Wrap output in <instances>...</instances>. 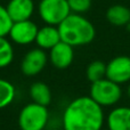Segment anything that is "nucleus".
<instances>
[{
    "label": "nucleus",
    "instance_id": "obj_9",
    "mask_svg": "<svg viewBox=\"0 0 130 130\" xmlns=\"http://www.w3.org/2000/svg\"><path fill=\"white\" fill-rule=\"evenodd\" d=\"M49 62L54 65L56 69L64 70L67 69L74 59V48L69 43L61 41L55 47L49 50L48 55Z\"/></svg>",
    "mask_w": 130,
    "mask_h": 130
},
{
    "label": "nucleus",
    "instance_id": "obj_15",
    "mask_svg": "<svg viewBox=\"0 0 130 130\" xmlns=\"http://www.w3.org/2000/svg\"><path fill=\"white\" fill-rule=\"evenodd\" d=\"M16 97V88L10 81L0 78V108L9 106Z\"/></svg>",
    "mask_w": 130,
    "mask_h": 130
},
{
    "label": "nucleus",
    "instance_id": "obj_6",
    "mask_svg": "<svg viewBox=\"0 0 130 130\" xmlns=\"http://www.w3.org/2000/svg\"><path fill=\"white\" fill-rule=\"evenodd\" d=\"M106 78L120 86L130 82V56L120 55L106 64Z\"/></svg>",
    "mask_w": 130,
    "mask_h": 130
},
{
    "label": "nucleus",
    "instance_id": "obj_12",
    "mask_svg": "<svg viewBox=\"0 0 130 130\" xmlns=\"http://www.w3.org/2000/svg\"><path fill=\"white\" fill-rule=\"evenodd\" d=\"M61 41L58 26L46 24L42 27H39L36 38V43L38 45V48H41L43 50H50Z\"/></svg>",
    "mask_w": 130,
    "mask_h": 130
},
{
    "label": "nucleus",
    "instance_id": "obj_17",
    "mask_svg": "<svg viewBox=\"0 0 130 130\" xmlns=\"http://www.w3.org/2000/svg\"><path fill=\"white\" fill-rule=\"evenodd\" d=\"M86 75L90 82H96L106 78V63L102 61H94L87 66Z\"/></svg>",
    "mask_w": 130,
    "mask_h": 130
},
{
    "label": "nucleus",
    "instance_id": "obj_16",
    "mask_svg": "<svg viewBox=\"0 0 130 130\" xmlns=\"http://www.w3.org/2000/svg\"><path fill=\"white\" fill-rule=\"evenodd\" d=\"M14 59V48L6 37H0V69L9 66Z\"/></svg>",
    "mask_w": 130,
    "mask_h": 130
},
{
    "label": "nucleus",
    "instance_id": "obj_14",
    "mask_svg": "<svg viewBox=\"0 0 130 130\" xmlns=\"http://www.w3.org/2000/svg\"><path fill=\"white\" fill-rule=\"evenodd\" d=\"M30 97L32 102L37 104H40L43 106H48L52 102V90L45 82H34L30 87Z\"/></svg>",
    "mask_w": 130,
    "mask_h": 130
},
{
    "label": "nucleus",
    "instance_id": "obj_20",
    "mask_svg": "<svg viewBox=\"0 0 130 130\" xmlns=\"http://www.w3.org/2000/svg\"><path fill=\"white\" fill-rule=\"evenodd\" d=\"M127 95H128V97L130 99V82L128 83V87H127Z\"/></svg>",
    "mask_w": 130,
    "mask_h": 130
},
{
    "label": "nucleus",
    "instance_id": "obj_1",
    "mask_svg": "<svg viewBox=\"0 0 130 130\" xmlns=\"http://www.w3.org/2000/svg\"><path fill=\"white\" fill-rule=\"evenodd\" d=\"M105 113L90 96H81L70 102L62 115L64 130H102Z\"/></svg>",
    "mask_w": 130,
    "mask_h": 130
},
{
    "label": "nucleus",
    "instance_id": "obj_8",
    "mask_svg": "<svg viewBox=\"0 0 130 130\" xmlns=\"http://www.w3.org/2000/svg\"><path fill=\"white\" fill-rule=\"evenodd\" d=\"M48 55L41 48H33L24 55L21 63L22 73L26 76H36L48 63Z\"/></svg>",
    "mask_w": 130,
    "mask_h": 130
},
{
    "label": "nucleus",
    "instance_id": "obj_2",
    "mask_svg": "<svg viewBox=\"0 0 130 130\" xmlns=\"http://www.w3.org/2000/svg\"><path fill=\"white\" fill-rule=\"evenodd\" d=\"M61 40L72 47L90 43L96 37V29L89 20L80 14L71 13L58 25Z\"/></svg>",
    "mask_w": 130,
    "mask_h": 130
},
{
    "label": "nucleus",
    "instance_id": "obj_13",
    "mask_svg": "<svg viewBox=\"0 0 130 130\" xmlns=\"http://www.w3.org/2000/svg\"><path fill=\"white\" fill-rule=\"evenodd\" d=\"M106 20L114 26H127L130 23V8L124 5H113L106 10Z\"/></svg>",
    "mask_w": 130,
    "mask_h": 130
},
{
    "label": "nucleus",
    "instance_id": "obj_19",
    "mask_svg": "<svg viewBox=\"0 0 130 130\" xmlns=\"http://www.w3.org/2000/svg\"><path fill=\"white\" fill-rule=\"evenodd\" d=\"M71 13L82 14L87 13L91 7V0H67Z\"/></svg>",
    "mask_w": 130,
    "mask_h": 130
},
{
    "label": "nucleus",
    "instance_id": "obj_7",
    "mask_svg": "<svg viewBox=\"0 0 130 130\" xmlns=\"http://www.w3.org/2000/svg\"><path fill=\"white\" fill-rule=\"evenodd\" d=\"M38 30L39 27L31 20L14 22L8 37L16 45L26 46L32 42H36Z\"/></svg>",
    "mask_w": 130,
    "mask_h": 130
},
{
    "label": "nucleus",
    "instance_id": "obj_5",
    "mask_svg": "<svg viewBox=\"0 0 130 130\" xmlns=\"http://www.w3.org/2000/svg\"><path fill=\"white\" fill-rule=\"evenodd\" d=\"M38 13L45 24L58 26L71 14L67 0H40Z\"/></svg>",
    "mask_w": 130,
    "mask_h": 130
},
{
    "label": "nucleus",
    "instance_id": "obj_4",
    "mask_svg": "<svg viewBox=\"0 0 130 130\" xmlns=\"http://www.w3.org/2000/svg\"><path fill=\"white\" fill-rule=\"evenodd\" d=\"M49 122L47 106L37 103L26 104L18 115V126L21 130H45Z\"/></svg>",
    "mask_w": 130,
    "mask_h": 130
},
{
    "label": "nucleus",
    "instance_id": "obj_18",
    "mask_svg": "<svg viewBox=\"0 0 130 130\" xmlns=\"http://www.w3.org/2000/svg\"><path fill=\"white\" fill-rule=\"evenodd\" d=\"M13 20L10 18L7 8L0 5V37H7L13 25Z\"/></svg>",
    "mask_w": 130,
    "mask_h": 130
},
{
    "label": "nucleus",
    "instance_id": "obj_11",
    "mask_svg": "<svg viewBox=\"0 0 130 130\" xmlns=\"http://www.w3.org/2000/svg\"><path fill=\"white\" fill-rule=\"evenodd\" d=\"M6 8L13 22H21L32 17L36 6L33 0H9Z\"/></svg>",
    "mask_w": 130,
    "mask_h": 130
},
{
    "label": "nucleus",
    "instance_id": "obj_3",
    "mask_svg": "<svg viewBox=\"0 0 130 130\" xmlns=\"http://www.w3.org/2000/svg\"><path fill=\"white\" fill-rule=\"evenodd\" d=\"M89 96L102 107L115 106L123 96L122 87L107 78H104L90 86Z\"/></svg>",
    "mask_w": 130,
    "mask_h": 130
},
{
    "label": "nucleus",
    "instance_id": "obj_10",
    "mask_svg": "<svg viewBox=\"0 0 130 130\" xmlns=\"http://www.w3.org/2000/svg\"><path fill=\"white\" fill-rule=\"evenodd\" d=\"M107 130H130V106L113 107L106 115Z\"/></svg>",
    "mask_w": 130,
    "mask_h": 130
}]
</instances>
